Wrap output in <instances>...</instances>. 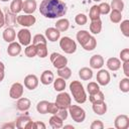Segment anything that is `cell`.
Wrapping results in <instances>:
<instances>
[{
	"label": "cell",
	"mask_w": 129,
	"mask_h": 129,
	"mask_svg": "<svg viewBox=\"0 0 129 129\" xmlns=\"http://www.w3.org/2000/svg\"><path fill=\"white\" fill-rule=\"evenodd\" d=\"M4 25H5V16H4V12L0 8V28L3 27Z\"/></svg>",
	"instance_id": "db71d44e"
},
{
	"label": "cell",
	"mask_w": 129,
	"mask_h": 129,
	"mask_svg": "<svg viewBox=\"0 0 129 129\" xmlns=\"http://www.w3.org/2000/svg\"><path fill=\"white\" fill-rule=\"evenodd\" d=\"M2 37H3V39H4L6 42H8V43L14 41L15 38H16L15 29H14L12 26H8V27L5 28L4 31L2 32Z\"/></svg>",
	"instance_id": "9a60e30c"
},
{
	"label": "cell",
	"mask_w": 129,
	"mask_h": 129,
	"mask_svg": "<svg viewBox=\"0 0 129 129\" xmlns=\"http://www.w3.org/2000/svg\"><path fill=\"white\" fill-rule=\"evenodd\" d=\"M96 80H97V83H98L100 86H107V85L110 83V81H111L110 73H109L107 70L100 69L99 72L97 73Z\"/></svg>",
	"instance_id": "30bf717a"
},
{
	"label": "cell",
	"mask_w": 129,
	"mask_h": 129,
	"mask_svg": "<svg viewBox=\"0 0 129 129\" xmlns=\"http://www.w3.org/2000/svg\"><path fill=\"white\" fill-rule=\"evenodd\" d=\"M24 53L27 57H34L36 56V53H37V50H36V46L32 43V44H28L25 49H24Z\"/></svg>",
	"instance_id": "8d00e7d4"
},
{
	"label": "cell",
	"mask_w": 129,
	"mask_h": 129,
	"mask_svg": "<svg viewBox=\"0 0 129 129\" xmlns=\"http://www.w3.org/2000/svg\"><path fill=\"white\" fill-rule=\"evenodd\" d=\"M54 115H56L57 117H59L61 120L64 121L69 116V111H68V109H58V111Z\"/></svg>",
	"instance_id": "c3c4849f"
},
{
	"label": "cell",
	"mask_w": 129,
	"mask_h": 129,
	"mask_svg": "<svg viewBox=\"0 0 129 129\" xmlns=\"http://www.w3.org/2000/svg\"><path fill=\"white\" fill-rule=\"evenodd\" d=\"M31 41H32V43L34 45H37V44H40V43H47V39H46L45 35L40 34V33L35 34Z\"/></svg>",
	"instance_id": "7bdbcfd3"
},
{
	"label": "cell",
	"mask_w": 129,
	"mask_h": 129,
	"mask_svg": "<svg viewBox=\"0 0 129 129\" xmlns=\"http://www.w3.org/2000/svg\"><path fill=\"white\" fill-rule=\"evenodd\" d=\"M100 9H99V6L98 5H93L90 9V12H89V18L91 20H96V19H99L100 18Z\"/></svg>",
	"instance_id": "e575fe53"
},
{
	"label": "cell",
	"mask_w": 129,
	"mask_h": 129,
	"mask_svg": "<svg viewBox=\"0 0 129 129\" xmlns=\"http://www.w3.org/2000/svg\"><path fill=\"white\" fill-rule=\"evenodd\" d=\"M90 36H91V34H90V32L87 31V30H80V31L77 32V35H76L78 42H79L82 46L88 41V39L90 38Z\"/></svg>",
	"instance_id": "484cf974"
},
{
	"label": "cell",
	"mask_w": 129,
	"mask_h": 129,
	"mask_svg": "<svg viewBox=\"0 0 129 129\" xmlns=\"http://www.w3.org/2000/svg\"><path fill=\"white\" fill-rule=\"evenodd\" d=\"M31 121V118L27 115H21L19 116L17 119H16V122H15V125H16V128L18 129H25L26 125Z\"/></svg>",
	"instance_id": "cb8c5ba5"
},
{
	"label": "cell",
	"mask_w": 129,
	"mask_h": 129,
	"mask_svg": "<svg viewBox=\"0 0 129 129\" xmlns=\"http://www.w3.org/2000/svg\"><path fill=\"white\" fill-rule=\"evenodd\" d=\"M106 66L110 71L116 72L121 68V60L118 57H109L106 62Z\"/></svg>",
	"instance_id": "ffe728a7"
},
{
	"label": "cell",
	"mask_w": 129,
	"mask_h": 129,
	"mask_svg": "<svg viewBox=\"0 0 129 129\" xmlns=\"http://www.w3.org/2000/svg\"><path fill=\"white\" fill-rule=\"evenodd\" d=\"M99 6V9H100V13L103 14V15H106V14H109L110 11H111V7H110V4L107 3V2H102Z\"/></svg>",
	"instance_id": "f6af8a7d"
},
{
	"label": "cell",
	"mask_w": 129,
	"mask_h": 129,
	"mask_svg": "<svg viewBox=\"0 0 129 129\" xmlns=\"http://www.w3.org/2000/svg\"><path fill=\"white\" fill-rule=\"evenodd\" d=\"M92 109H93L94 113H96L97 115L102 116L107 112V104L105 103V101L98 102V103H93Z\"/></svg>",
	"instance_id": "44dd1931"
},
{
	"label": "cell",
	"mask_w": 129,
	"mask_h": 129,
	"mask_svg": "<svg viewBox=\"0 0 129 129\" xmlns=\"http://www.w3.org/2000/svg\"><path fill=\"white\" fill-rule=\"evenodd\" d=\"M96 46H97V40H96L95 36L91 35L90 38L88 39V41H87L82 47H83L85 50H87V51H91V50H94V49L96 48Z\"/></svg>",
	"instance_id": "4dcf8cb0"
},
{
	"label": "cell",
	"mask_w": 129,
	"mask_h": 129,
	"mask_svg": "<svg viewBox=\"0 0 129 129\" xmlns=\"http://www.w3.org/2000/svg\"><path fill=\"white\" fill-rule=\"evenodd\" d=\"M120 30H121V32L124 36L129 37V20L128 19H125V20L121 21Z\"/></svg>",
	"instance_id": "b9f144b4"
},
{
	"label": "cell",
	"mask_w": 129,
	"mask_h": 129,
	"mask_svg": "<svg viewBox=\"0 0 129 129\" xmlns=\"http://www.w3.org/2000/svg\"><path fill=\"white\" fill-rule=\"evenodd\" d=\"M31 106V102L28 98H25V97H20L19 99H17V102H16V108L21 111V112H26L27 110H29Z\"/></svg>",
	"instance_id": "e0dca14e"
},
{
	"label": "cell",
	"mask_w": 129,
	"mask_h": 129,
	"mask_svg": "<svg viewBox=\"0 0 129 129\" xmlns=\"http://www.w3.org/2000/svg\"><path fill=\"white\" fill-rule=\"evenodd\" d=\"M89 101L93 104V103H98V102H103L105 101V96L104 93L99 91L93 95H89Z\"/></svg>",
	"instance_id": "836d02e7"
},
{
	"label": "cell",
	"mask_w": 129,
	"mask_h": 129,
	"mask_svg": "<svg viewBox=\"0 0 129 129\" xmlns=\"http://www.w3.org/2000/svg\"><path fill=\"white\" fill-rule=\"evenodd\" d=\"M67 11V4L61 0H42L39 5L40 14L49 19L61 18Z\"/></svg>",
	"instance_id": "6da1fadb"
},
{
	"label": "cell",
	"mask_w": 129,
	"mask_h": 129,
	"mask_svg": "<svg viewBox=\"0 0 129 129\" xmlns=\"http://www.w3.org/2000/svg\"><path fill=\"white\" fill-rule=\"evenodd\" d=\"M79 77L83 81H89L93 78V71L90 68L84 67L79 70Z\"/></svg>",
	"instance_id": "603a6c76"
},
{
	"label": "cell",
	"mask_w": 129,
	"mask_h": 129,
	"mask_svg": "<svg viewBox=\"0 0 129 129\" xmlns=\"http://www.w3.org/2000/svg\"><path fill=\"white\" fill-rule=\"evenodd\" d=\"M17 38H18V41L21 45L27 46L31 42V32L26 27L21 28L17 32Z\"/></svg>",
	"instance_id": "ba28073f"
},
{
	"label": "cell",
	"mask_w": 129,
	"mask_h": 129,
	"mask_svg": "<svg viewBox=\"0 0 129 129\" xmlns=\"http://www.w3.org/2000/svg\"><path fill=\"white\" fill-rule=\"evenodd\" d=\"M121 61H129V48H124L120 51V58Z\"/></svg>",
	"instance_id": "bcb514c9"
},
{
	"label": "cell",
	"mask_w": 129,
	"mask_h": 129,
	"mask_svg": "<svg viewBox=\"0 0 129 129\" xmlns=\"http://www.w3.org/2000/svg\"><path fill=\"white\" fill-rule=\"evenodd\" d=\"M122 67H123V72H124L125 76L127 78H129V61H124L122 63Z\"/></svg>",
	"instance_id": "f5cc1de1"
},
{
	"label": "cell",
	"mask_w": 129,
	"mask_h": 129,
	"mask_svg": "<svg viewBox=\"0 0 129 129\" xmlns=\"http://www.w3.org/2000/svg\"><path fill=\"white\" fill-rule=\"evenodd\" d=\"M17 23L23 27H30L35 24L36 18L32 14H22L17 16Z\"/></svg>",
	"instance_id": "52a82bcc"
},
{
	"label": "cell",
	"mask_w": 129,
	"mask_h": 129,
	"mask_svg": "<svg viewBox=\"0 0 129 129\" xmlns=\"http://www.w3.org/2000/svg\"><path fill=\"white\" fill-rule=\"evenodd\" d=\"M22 5H23V1L22 0H13L10 3V11L14 14H18L21 10H22Z\"/></svg>",
	"instance_id": "f1b7e54d"
},
{
	"label": "cell",
	"mask_w": 129,
	"mask_h": 129,
	"mask_svg": "<svg viewBox=\"0 0 129 129\" xmlns=\"http://www.w3.org/2000/svg\"><path fill=\"white\" fill-rule=\"evenodd\" d=\"M57 111H58V107L55 105V103L54 102H49L48 107H47V113H49L51 115H54V114H56Z\"/></svg>",
	"instance_id": "7dc6e473"
},
{
	"label": "cell",
	"mask_w": 129,
	"mask_h": 129,
	"mask_svg": "<svg viewBox=\"0 0 129 129\" xmlns=\"http://www.w3.org/2000/svg\"><path fill=\"white\" fill-rule=\"evenodd\" d=\"M37 8V3L35 0H24L22 5V10L25 14H32Z\"/></svg>",
	"instance_id": "ac0fdd59"
},
{
	"label": "cell",
	"mask_w": 129,
	"mask_h": 129,
	"mask_svg": "<svg viewBox=\"0 0 129 129\" xmlns=\"http://www.w3.org/2000/svg\"><path fill=\"white\" fill-rule=\"evenodd\" d=\"M70 91L73 95L74 100L78 104H83L87 101V93L84 89L83 84L80 81H73L70 84Z\"/></svg>",
	"instance_id": "7a4b0ae2"
},
{
	"label": "cell",
	"mask_w": 129,
	"mask_h": 129,
	"mask_svg": "<svg viewBox=\"0 0 129 129\" xmlns=\"http://www.w3.org/2000/svg\"><path fill=\"white\" fill-rule=\"evenodd\" d=\"M54 103L58 107V109H69L72 104V97L67 92H59V94L55 98Z\"/></svg>",
	"instance_id": "5b68a950"
},
{
	"label": "cell",
	"mask_w": 129,
	"mask_h": 129,
	"mask_svg": "<svg viewBox=\"0 0 129 129\" xmlns=\"http://www.w3.org/2000/svg\"><path fill=\"white\" fill-rule=\"evenodd\" d=\"M68 111H69V114L71 115L72 119L75 122L82 123V122L85 121V119H86V111L82 107H80L78 105H72L71 104V106L69 107Z\"/></svg>",
	"instance_id": "3957f363"
},
{
	"label": "cell",
	"mask_w": 129,
	"mask_h": 129,
	"mask_svg": "<svg viewBox=\"0 0 129 129\" xmlns=\"http://www.w3.org/2000/svg\"><path fill=\"white\" fill-rule=\"evenodd\" d=\"M110 7H111V10H117L122 12L124 9V2L123 0H112Z\"/></svg>",
	"instance_id": "74e56055"
},
{
	"label": "cell",
	"mask_w": 129,
	"mask_h": 129,
	"mask_svg": "<svg viewBox=\"0 0 129 129\" xmlns=\"http://www.w3.org/2000/svg\"><path fill=\"white\" fill-rule=\"evenodd\" d=\"M119 89L123 93L129 92V78L126 77L124 79H121V81L119 82Z\"/></svg>",
	"instance_id": "60d3db41"
},
{
	"label": "cell",
	"mask_w": 129,
	"mask_h": 129,
	"mask_svg": "<svg viewBox=\"0 0 129 129\" xmlns=\"http://www.w3.org/2000/svg\"><path fill=\"white\" fill-rule=\"evenodd\" d=\"M57 30H59L60 32H63V31H67L70 27V21L69 19L67 18H59L56 23H55V26H54Z\"/></svg>",
	"instance_id": "4316f807"
},
{
	"label": "cell",
	"mask_w": 129,
	"mask_h": 129,
	"mask_svg": "<svg viewBox=\"0 0 129 129\" xmlns=\"http://www.w3.org/2000/svg\"><path fill=\"white\" fill-rule=\"evenodd\" d=\"M110 20L113 23H120L122 21V12L117 10L110 11Z\"/></svg>",
	"instance_id": "d590c367"
},
{
	"label": "cell",
	"mask_w": 129,
	"mask_h": 129,
	"mask_svg": "<svg viewBox=\"0 0 129 129\" xmlns=\"http://www.w3.org/2000/svg\"><path fill=\"white\" fill-rule=\"evenodd\" d=\"M49 125L53 129H59V128H61L63 126V120H61L56 115H52L49 118Z\"/></svg>",
	"instance_id": "83f0119b"
},
{
	"label": "cell",
	"mask_w": 129,
	"mask_h": 129,
	"mask_svg": "<svg viewBox=\"0 0 129 129\" xmlns=\"http://www.w3.org/2000/svg\"><path fill=\"white\" fill-rule=\"evenodd\" d=\"M59 47L62 51H64L68 54L75 53L77 50V43L75 40H73L69 36H63L59 40Z\"/></svg>",
	"instance_id": "277c9868"
},
{
	"label": "cell",
	"mask_w": 129,
	"mask_h": 129,
	"mask_svg": "<svg viewBox=\"0 0 129 129\" xmlns=\"http://www.w3.org/2000/svg\"><path fill=\"white\" fill-rule=\"evenodd\" d=\"M5 77V66L2 61H0V83L4 80Z\"/></svg>",
	"instance_id": "816d5d0a"
},
{
	"label": "cell",
	"mask_w": 129,
	"mask_h": 129,
	"mask_svg": "<svg viewBox=\"0 0 129 129\" xmlns=\"http://www.w3.org/2000/svg\"><path fill=\"white\" fill-rule=\"evenodd\" d=\"M35 46H36V50H37L36 55H37L38 57L44 58V57L47 56V54H48V50H47L46 43H40V44H37V45H35Z\"/></svg>",
	"instance_id": "1f68e13d"
},
{
	"label": "cell",
	"mask_w": 129,
	"mask_h": 129,
	"mask_svg": "<svg viewBox=\"0 0 129 129\" xmlns=\"http://www.w3.org/2000/svg\"><path fill=\"white\" fill-rule=\"evenodd\" d=\"M0 1H2V2H7V1H9V0H0Z\"/></svg>",
	"instance_id": "680465c9"
},
{
	"label": "cell",
	"mask_w": 129,
	"mask_h": 129,
	"mask_svg": "<svg viewBox=\"0 0 129 129\" xmlns=\"http://www.w3.org/2000/svg\"><path fill=\"white\" fill-rule=\"evenodd\" d=\"M91 129H103L104 128V123L101 120H94L90 126Z\"/></svg>",
	"instance_id": "681fc988"
},
{
	"label": "cell",
	"mask_w": 129,
	"mask_h": 129,
	"mask_svg": "<svg viewBox=\"0 0 129 129\" xmlns=\"http://www.w3.org/2000/svg\"><path fill=\"white\" fill-rule=\"evenodd\" d=\"M38 83H39V80L35 75L30 74L24 78V87L30 91L35 90L38 86Z\"/></svg>",
	"instance_id": "8fae6325"
},
{
	"label": "cell",
	"mask_w": 129,
	"mask_h": 129,
	"mask_svg": "<svg viewBox=\"0 0 129 129\" xmlns=\"http://www.w3.org/2000/svg\"><path fill=\"white\" fill-rule=\"evenodd\" d=\"M57 75L59 78H62L63 80H69L72 76V70L66 66V67L57 70Z\"/></svg>",
	"instance_id": "d6a6232c"
},
{
	"label": "cell",
	"mask_w": 129,
	"mask_h": 129,
	"mask_svg": "<svg viewBox=\"0 0 129 129\" xmlns=\"http://www.w3.org/2000/svg\"><path fill=\"white\" fill-rule=\"evenodd\" d=\"M45 128H46V125L43 122H40V121L33 122V129H45Z\"/></svg>",
	"instance_id": "f907efd6"
},
{
	"label": "cell",
	"mask_w": 129,
	"mask_h": 129,
	"mask_svg": "<svg viewBox=\"0 0 129 129\" xmlns=\"http://www.w3.org/2000/svg\"><path fill=\"white\" fill-rule=\"evenodd\" d=\"M7 53L10 56H17L21 53V44L16 41H12L9 43L7 47Z\"/></svg>",
	"instance_id": "d6986e66"
},
{
	"label": "cell",
	"mask_w": 129,
	"mask_h": 129,
	"mask_svg": "<svg viewBox=\"0 0 129 129\" xmlns=\"http://www.w3.org/2000/svg\"><path fill=\"white\" fill-rule=\"evenodd\" d=\"M75 22L78 25H85L88 22V16L84 13H79L75 17Z\"/></svg>",
	"instance_id": "ee69618b"
},
{
	"label": "cell",
	"mask_w": 129,
	"mask_h": 129,
	"mask_svg": "<svg viewBox=\"0 0 129 129\" xmlns=\"http://www.w3.org/2000/svg\"><path fill=\"white\" fill-rule=\"evenodd\" d=\"M48 101H45V100H42L40 102L37 103L36 105V110L38 113L40 114H46L47 113V107H48Z\"/></svg>",
	"instance_id": "f35d334b"
},
{
	"label": "cell",
	"mask_w": 129,
	"mask_h": 129,
	"mask_svg": "<svg viewBox=\"0 0 129 129\" xmlns=\"http://www.w3.org/2000/svg\"><path fill=\"white\" fill-rule=\"evenodd\" d=\"M89 63H90L91 69L100 70L104 66V58L101 54H94V55L91 56Z\"/></svg>",
	"instance_id": "5bb4252c"
},
{
	"label": "cell",
	"mask_w": 129,
	"mask_h": 129,
	"mask_svg": "<svg viewBox=\"0 0 129 129\" xmlns=\"http://www.w3.org/2000/svg\"><path fill=\"white\" fill-rule=\"evenodd\" d=\"M100 91V85L96 82H90L87 86V92L89 93V95H93L97 92Z\"/></svg>",
	"instance_id": "ab89813d"
},
{
	"label": "cell",
	"mask_w": 129,
	"mask_h": 129,
	"mask_svg": "<svg viewBox=\"0 0 129 129\" xmlns=\"http://www.w3.org/2000/svg\"><path fill=\"white\" fill-rule=\"evenodd\" d=\"M93 1H95V2H101L102 0H93Z\"/></svg>",
	"instance_id": "6f0895ef"
},
{
	"label": "cell",
	"mask_w": 129,
	"mask_h": 129,
	"mask_svg": "<svg viewBox=\"0 0 129 129\" xmlns=\"http://www.w3.org/2000/svg\"><path fill=\"white\" fill-rule=\"evenodd\" d=\"M23 91H24V88H23V85L21 83H14L12 84V86L10 87V90H9V96L11 99L13 100H17L19 99L20 97L23 96Z\"/></svg>",
	"instance_id": "9c48e42d"
},
{
	"label": "cell",
	"mask_w": 129,
	"mask_h": 129,
	"mask_svg": "<svg viewBox=\"0 0 129 129\" xmlns=\"http://www.w3.org/2000/svg\"><path fill=\"white\" fill-rule=\"evenodd\" d=\"M49 58H50V61H51L52 66L56 70L61 69V68L66 67L68 64V58L64 55H62V54H60L58 52H52L50 54Z\"/></svg>",
	"instance_id": "8992f818"
},
{
	"label": "cell",
	"mask_w": 129,
	"mask_h": 129,
	"mask_svg": "<svg viewBox=\"0 0 129 129\" xmlns=\"http://www.w3.org/2000/svg\"><path fill=\"white\" fill-rule=\"evenodd\" d=\"M45 37L47 40L54 42L60 38V31L55 27H48L45 29Z\"/></svg>",
	"instance_id": "4fadbf2b"
},
{
	"label": "cell",
	"mask_w": 129,
	"mask_h": 129,
	"mask_svg": "<svg viewBox=\"0 0 129 129\" xmlns=\"http://www.w3.org/2000/svg\"><path fill=\"white\" fill-rule=\"evenodd\" d=\"M54 81V75L51 71L49 70H45L42 72L41 76H40V83L44 86H48L51 83H53Z\"/></svg>",
	"instance_id": "2e32d148"
},
{
	"label": "cell",
	"mask_w": 129,
	"mask_h": 129,
	"mask_svg": "<svg viewBox=\"0 0 129 129\" xmlns=\"http://www.w3.org/2000/svg\"><path fill=\"white\" fill-rule=\"evenodd\" d=\"M62 127H63L64 129H66V128H71V129H74V126H73V125H63Z\"/></svg>",
	"instance_id": "9f6ffc18"
},
{
	"label": "cell",
	"mask_w": 129,
	"mask_h": 129,
	"mask_svg": "<svg viewBox=\"0 0 129 129\" xmlns=\"http://www.w3.org/2000/svg\"><path fill=\"white\" fill-rule=\"evenodd\" d=\"M102 31V20L96 19V20H91L90 23V32L93 34H99Z\"/></svg>",
	"instance_id": "7402d4cb"
},
{
	"label": "cell",
	"mask_w": 129,
	"mask_h": 129,
	"mask_svg": "<svg viewBox=\"0 0 129 129\" xmlns=\"http://www.w3.org/2000/svg\"><path fill=\"white\" fill-rule=\"evenodd\" d=\"M114 125L117 129H127L129 127V117L125 114L118 115L114 120Z\"/></svg>",
	"instance_id": "7c38bea8"
},
{
	"label": "cell",
	"mask_w": 129,
	"mask_h": 129,
	"mask_svg": "<svg viewBox=\"0 0 129 129\" xmlns=\"http://www.w3.org/2000/svg\"><path fill=\"white\" fill-rule=\"evenodd\" d=\"M16 14L12 13L10 11V9H8L7 7L5 8V12H4V16H5V24L7 23L8 25H15L17 22V17L15 16Z\"/></svg>",
	"instance_id": "d4e9b609"
},
{
	"label": "cell",
	"mask_w": 129,
	"mask_h": 129,
	"mask_svg": "<svg viewBox=\"0 0 129 129\" xmlns=\"http://www.w3.org/2000/svg\"><path fill=\"white\" fill-rule=\"evenodd\" d=\"M16 127V125H15V123H13V122H11V123H6V124H4L3 126H2V128L3 129H13V128H15Z\"/></svg>",
	"instance_id": "11a10c76"
},
{
	"label": "cell",
	"mask_w": 129,
	"mask_h": 129,
	"mask_svg": "<svg viewBox=\"0 0 129 129\" xmlns=\"http://www.w3.org/2000/svg\"><path fill=\"white\" fill-rule=\"evenodd\" d=\"M66 86H67L66 80H63L62 78H57V79H55L53 81V89L56 92H62V91H64Z\"/></svg>",
	"instance_id": "f546056e"
}]
</instances>
